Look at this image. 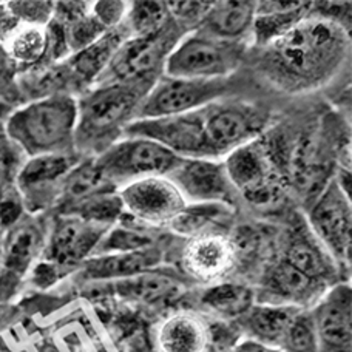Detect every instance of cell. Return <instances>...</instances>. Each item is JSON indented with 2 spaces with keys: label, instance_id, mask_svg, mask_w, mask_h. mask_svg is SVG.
I'll return each mask as SVG.
<instances>
[{
  "label": "cell",
  "instance_id": "cell-1",
  "mask_svg": "<svg viewBox=\"0 0 352 352\" xmlns=\"http://www.w3.org/2000/svg\"><path fill=\"white\" fill-rule=\"evenodd\" d=\"M349 50V28L309 10L291 31L258 50L256 68L281 91L307 93L322 88L342 70Z\"/></svg>",
  "mask_w": 352,
  "mask_h": 352
},
{
  "label": "cell",
  "instance_id": "cell-2",
  "mask_svg": "<svg viewBox=\"0 0 352 352\" xmlns=\"http://www.w3.org/2000/svg\"><path fill=\"white\" fill-rule=\"evenodd\" d=\"M152 82L93 85L78 96V124L74 152L80 158H96L122 140L136 119Z\"/></svg>",
  "mask_w": 352,
  "mask_h": 352
},
{
  "label": "cell",
  "instance_id": "cell-3",
  "mask_svg": "<svg viewBox=\"0 0 352 352\" xmlns=\"http://www.w3.org/2000/svg\"><path fill=\"white\" fill-rule=\"evenodd\" d=\"M78 96L56 93L31 99L6 116L3 135L25 158L41 155L76 153Z\"/></svg>",
  "mask_w": 352,
  "mask_h": 352
},
{
  "label": "cell",
  "instance_id": "cell-4",
  "mask_svg": "<svg viewBox=\"0 0 352 352\" xmlns=\"http://www.w3.org/2000/svg\"><path fill=\"white\" fill-rule=\"evenodd\" d=\"M184 34H187L186 31L170 19L164 28L153 34L130 37L115 53L93 85L155 84L164 74L167 56Z\"/></svg>",
  "mask_w": 352,
  "mask_h": 352
},
{
  "label": "cell",
  "instance_id": "cell-5",
  "mask_svg": "<svg viewBox=\"0 0 352 352\" xmlns=\"http://www.w3.org/2000/svg\"><path fill=\"white\" fill-rule=\"evenodd\" d=\"M246 42H229L193 30L167 56L164 76L181 79H229L246 54Z\"/></svg>",
  "mask_w": 352,
  "mask_h": 352
},
{
  "label": "cell",
  "instance_id": "cell-6",
  "mask_svg": "<svg viewBox=\"0 0 352 352\" xmlns=\"http://www.w3.org/2000/svg\"><path fill=\"white\" fill-rule=\"evenodd\" d=\"M182 158L146 138L125 136L94 158L104 178L115 188L152 176H167Z\"/></svg>",
  "mask_w": 352,
  "mask_h": 352
},
{
  "label": "cell",
  "instance_id": "cell-7",
  "mask_svg": "<svg viewBox=\"0 0 352 352\" xmlns=\"http://www.w3.org/2000/svg\"><path fill=\"white\" fill-rule=\"evenodd\" d=\"M223 162L236 195L250 204L267 206L280 197L281 173L261 136L234 150Z\"/></svg>",
  "mask_w": 352,
  "mask_h": 352
},
{
  "label": "cell",
  "instance_id": "cell-8",
  "mask_svg": "<svg viewBox=\"0 0 352 352\" xmlns=\"http://www.w3.org/2000/svg\"><path fill=\"white\" fill-rule=\"evenodd\" d=\"M307 228L320 244L342 267H349L352 252V206L346 190L336 176L317 195L309 213Z\"/></svg>",
  "mask_w": 352,
  "mask_h": 352
},
{
  "label": "cell",
  "instance_id": "cell-9",
  "mask_svg": "<svg viewBox=\"0 0 352 352\" xmlns=\"http://www.w3.org/2000/svg\"><path fill=\"white\" fill-rule=\"evenodd\" d=\"M228 91L229 79L199 80L162 74L144 98L135 121L184 115L221 100Z\"/></svg>",
  "mask_w": 352,
  "mask_h": 352
},
{
  "label": "cell",
  "instance_id": "cell-10",
  "mask_svg": "<svg viewBox=\"0 0 352 352\" xmlns=\"http://www.w3.org/2000/svg\"><path fill=\"white\" fill-rule=\"evenodd\" d=\"M109 229L76 215L53 213L45 252L39 261L48 264L59 276L78 270L93 255Z\"/></svg>",
  "mask_w": 352,
  "mask_h": 352
},
{
  "label": "cell",
  "instance_id": "cell-11",
  "mask_svg": "<svg viewBox=\"0 0 352 352\" xmlns=\"http://www.w3.org/2000/svg\"><path fill=\"white\" fill-rule=\"evenodd\" d=\"M82 160L78 153L41 155L25 158L16 175V186L27 213L39 215L54 209L67 173Z\"/></svg>",
  "mask_w": 352,
  "mask_h": 352
},
{
  "label": "cell",
  "instance_id": "cell-12",
  "mask_svg": "<svg viewBox=\"0 0 352 352\" xmlns=\"http://www.w3.org/2000/svg\"><path fill=\"white\" fill-rule=\"evenodd\" d=\"M125 215L147 228H167L187 203L166 176L138 179L118 190Z\"/></svg>",
  "mask_w": 352,
  "mask_h": 352
},
{
  "label": "cell",
  "instance_id": "cell-13",
  "mask_svg": "<svg viewBox=\"0 0 352 352\" xmlns=\"http://www.w3.org/2000/svg\"><path fill=\"white\" fill-rule=\"evenodd\" d=\"M166 178L178 188L187 204H228L234 207L238 195L219 160H184Z\"/></svg>",
  "mask_w": 352,
  "mask_h": 352
},
{
  "label": "cell",
  "instance_id": "cell-14",
  "mask_svg": "<svg viewBox=\"0 0 352 352\" xmlns=\"http://www.w3.org/2000/svg\"><path fill=\"white\" fill-rule=\"evenodd\" d=\"M311 312L320 352H352V291L348 281L332 285Z\"/></svg>",
  "mask_w": 352,
  "mask_h": 352
},
{
  "label": "cell",
  "instance_id": "cell-15",
  "mask_svg": "<svg viewBox=\"0 0 352 352\" xmlns=\"http://www.w3.org/2000/svg\"><path fill=\"white\" fill-rule=\"evenodd\" d=\"M50 221L48 213H25L2 234V266L25 278L45 252Z\"/></svg>",
  "mask_w": 352,
  "mask_h": 352
},
{
  "label": "cell",
  "instance_id": "cell-16",
  "mask_svg": "<svg viewBox=\"0 0 352 352\" xmlns=\"http://www.w3.org/2000/svg\"><path fill=\"white\" fill-rule=\"evenodd\" d=\"M331 286L316 281L301 274L283 258L276 260L266 269L261 280V291L255 294L256 303L295 306L307 309Z\"/></svg>",
  "mask_w": 352,
  "mask_h": 352
},
{
  "label": "cell",
  "instance_id": "cell-17",
  "mask_svg": "<svg viewBox=\"0 0 352 352\" xmlns=\"http://www.w3.org/2000/svg\"><path fill=\"white\" fill-rule=\"evenodd\" d=\"M181 263L190 278L201 283L218 281L234 267V243L215 232L188 238L182 249Z\"/></svg>",
  "mask_w": 352,
  "mask_h": 352
},
{
  "label": "cell",
  "instance_id": "cell-18",
  "mask_svg": "<svg viewBox=\"0 0 352 352\" xmlns=\"http://www.w3.org/2000/svg\"><path fill=\"white\" fill-rule=\"evenodd\" d=\"M130 37L129 28L122 23L118 28L107 31L102 37H99L96 42L84 48L82 52L70 56L64 62H59L67 74L72 93L73 90H80L82 93L96 82L100 73L110 64L113 56Z\"/></svg>",
  "mask_w": 352,
  "mask_h": 352
},
{
  "label": "cell",
  "instance_id": "cell-19",
  "mask_svg": "<svg viewBox=\"0 0 352 352\" xmlns=\"http://www.w3.org/2000/svg\"><path fill=\"white\" fill-rule=\"evenodd\" d=\"M162 250L155 246L129 254L93 255L78 269L82 281H119L161 266Z\"/></svg>",
  "mask_w": 352,
  "mask_h": 352
},
{
  "label": "cell",
  "instance_id": "cell-20",
  "mask_svg": "<svg viewBox=\"0 0 352 352\" xmlns=\"http://www.w3.org/2000/svg\"><path fill=\"white\" fill-rule=\"evenodd\" d=\"M283 260L287 261L292 267L300 270L309 278L323 283L329 286V283L336 285L338 274V264L328 254L320 241L314 236L309 228L295 229L283 250Z\"/></svg>",
  "mask_w": 352,
  "mask_h": 352
},
{
  "label": "cell",
  "instance_id": "cell-21",
  "mask_svg": "<svg viewBox=\"0 0 352 352\" xmlns=\"http://www.w3.org/2000/svg\"><path fill=\"white\" fill-rule=\"evenodd\" d=\"M312 2H280L266 0L256 2V14L252 25V43L255 48H264L280 39L287 31L309 14Z\"/></svg>",
  "mask_w": 352,
  "mask_h": 352
},
{
  "label": "cell",
  "instance_id": "cell-22",
  "mask_svg": "<svg viewBox=\"0 0 352 352\" xmlns=\"http://www.w3.org/2000/svg\"><path fill=\"white\" fill-rule=\"evenodd\" d=\"M255 14L256 2H213L197 30L221 41L246 42Z\"/></svg>",
  "mask_w": 352,
  "mask_h": 352
},
{
  "label": "cell",
  "instance_id": "cell-23",
  "mask_svg": "<svg viewBox=\"0 0 352 352\" xmlns=\"http://www.w3.org/2000/svg\"><path fill=\"white\" fill-rule=\"evenodd\" d=\"M300 309L301 307L295 306L256 303L255 301V305L241 318H238V324L246 338L280 349L286 329Z\"/></svg>",
  "mask_w": 352,
  "mask_h": 352
},
{
  "label": "cell",
  "instance_id": "cell-24",
  "mask_svg": "<svg viewBox=\"0 0 352 352\" xmlns=\"http://www.w3.org/2000/svg\"><path fill=\"white\" fill-rule=\"evenodd\" d=\"M118 190L100 173L94 158H82L62 181L53 213H65L100 192Z\"/></svg>",
  "mask_w": 352,
  "mask_h": 352
},
{
  "label": "cell",
  "instance_id": "cell-25",
  "mask_svg": "<svg viewBox=\"0 0 352 352\" xmlns=\"http://www.w3.org/2000/svg\"><path fill=\"white\" fill-rule=\"evenodd\" d=\"M161 352H206L209 329L192 312H176L162 322L158 332Z\"/></svg>",
  "mask_w": 352,
  "mask_h": 352
},
{
  "label": "cell",
  "instance_id": "cell-26",
  "mask_svg": "<svg viewBox=\"0 0 352 352\" xmlns=\"http://www.w3.org/2000/svg\"><path fill=\"white\" fill-rule=\"evenodd\" d=\"M2 48L6 59L19 70L33 72L45 67L48 65V30L21 23Z\"/></svg>",
  "mask_w": 352,
  "mask_h": 352
},
{
  "label": "cell",
  "instance_id": "cell-27",
  "mask_svg": "<svg viewBox=\"0 0 352 352\" xmlns=\"http://www.w3.org/2000/svg\"><path fill=\"white\" fill-rule=\"evenodd\" d=\"M113 287H115L119 297L152 305L178 294L181 280L178 276L156 267L147 270V272L130 276V278L113 281Z\"/></svg>",
  "mask_w": 352,
  "mask_h": 352
},
{
  "label": "cell",
  "instance_id": "cell-28",
  "mask_svg": "<svg viewBox=\"0 0 352 352\" xmlns=\"http://www.w3.org/2000/svg\"><path fill=\"white\" fill-rule=\"evenodd\" d=\"M155 246H158V244H156V236L152 232V228H147V226L135 221L133 218L125 219L122 217L100 238L93 255L129 254Z\"/></svg>",
  "mask_w": 352,
  "mask_h": 352
},
{
  "label": "cell",
  "instance_id": "cell-29",
  "mask_svg": "<svg viewBox=\"0 0 352 352\" xmlns=\"http://www.w3.org/2000/svg\"><path fill=\"white\" fill-rule=\"evenodd\" d=\"M255 291L241 283L223 281L209 286L201 297L207 309L218 317L238 320L255 305Z\"/></svg>",
  "mask_w": 352,
  "mask_h": 352
},
{
  "label": "cell",
  "instance_id": "cell-30",
  "mask_svg": "<svg viewBox=\"0 0 352 352\" xmlns=\"http://www.w3.org/2000/svg\"><path fill=\"white\" fill-rule=\"evenodd\" d=\"M234 207L228 204H187L178 215H176L167 229L173 234L193 238L207 234V229L221 219H228Z\"/></svg>",
  "mask_w": 352,
  "mask_h": 352
},
{
  "label": "cell",
  "instance_id": "cell-31",
  "mask_svg": "<svg viewBox=\"0 0 352 352\" xmlns=\"http://www.w3.org/2000/svg\"><path fill=\"white\" fill-rule=\"evenodd\" d=\"M60 215H76L90 223L111 228L125 215V212L118 190H107L82 201Z\"/></svg>",
  "mask_w": 352,
  "mask_h": 352
},
{
  "label": "cell",
  "instance_id": "cell-32",
  "mask_svg": "<svg viewBox=\"0 0 352 352\" xmlns=\"http://www.w3.org/2000/svg\"><path fill=\"white\" fill-rule=\"evenodd\" d=\"M167 2H129L125 27L131 37L153 34L170 22Z\"/></svg>",
  "mask_w": 352,
  "mask_h": 352
},
{
  "label": "cell",
  "instance_id": "cell-33",
  "mask_svg": "<svg viewBox=\"0 0 352 352\" xmlns=\"http://www.w3.org/2000/svg\"><path fill=\"white\" fill-rule=\"evenodd\" d=\"M283 352H320L316 323L311 307L300 309L292 318L280 344Z\"/></svg>",
  "mask_w": 352,
  "mask_h": 352
},
{
  "label": "cell",
  "instance_id": "cell-34",
  "mask_svg": "<svg viewBox=\"0 0 352 352\" xmlns=\"http://www.w3.org/2000/svg\"><path fill=\"white\" fill-rule=\"evenodd\" d=\"M60 25L62 28H64L65 43L70 56L82 52L87 47H90L91 43L96 42L99 37H102L107 31H109L96 21V17H94L91 12L84 17L76 19V21Z\"/></svg>",
  "mask_w": 352,
  "mask_h": 352
},
{
  "label": "cell",
  "instance_id": "cell-35",
  "mask_svg": "<svg viewBox=\"0 0 352 352\" xmlns=\"http://www.w3.org/2000/svg\"><path fill=\"white\" fill-rule=\"evenodd\" d=\"M5 5L22 25L48 27L54 16V2H5Z\"/></svg>",
  "mask_w": 352,
  "mask_h": 352
},
{
  "label": "cell",
  "instance_id": "cell-36",
  "mask_svg": "<svg viewBox=\"0 0 352 352\" xmlns=\"http://www.w3.org/2000/svg\"><path fill=\"white\" fill-rule=\"evenodd\" d=\"M212 3L213 2H167V10L173 21L186 33H190L199 27Z\"/></svg>",
  "mask_w": 352,
  "mask_h": 352
},
{
  "label": "cell",
  "instance_id": "cell-37",
  "mask_svg": "<svg viewBox=\"0 0 352 352\" xmlns=\"http://www.w3.org/2000/svg\"><path fill=\"white\" fill-rule=\"evenodd\" d=\"M25 213L27 209H25L23 198L16 182H12L0 192V234L14 226Z\"/></svg>",
  "mask_w": 352,
  "mask_h": 352
},
{
  "label": "cell",
  "instance_id": "cell-38",
  "mask_svg": "<svg viewBox=\"0 0 352 352\" xmlns=\"http://www.w3.org/2000/svg\"><path fill=\"white\" fill-rule=\"evenodd\" d=\"M23 161L25 156L21 150L6 140L2 131L0 133V192L16 181V175Z\"/></svg>",
  "mask_w": 352,
  "mask_h": 352
},
{
  "label": "cell",
  "instance_id": "cell-39",
  "mask_svg": "<svg viewBox=\"0 0 352 352\" xmlns=\"http://www.w3.org/2000/svg\"><path fill=\"white\" fill-rule=\"evenodd\" d=\"M129 2H93L91 14L105 30L118 28L125 21Z\"/></svg>",
  "mask_w": 352,
  "mask_h": 352
},
{
  "label": "cell",
  "instance_id": "cell-40",
  "mask_svg": "<svg viewBox=\"0 0 352 352\" xmlns=\"http://www.w3.org/2000/svg\"><path fill=\"white\" fill-rule=\"evenodd\" d=\"M23 278L0 264V306L8 305L16 297Z\"/></svg>",
  "mask_w": 352,
  "mask_h": 352
},
{
  "label": "cell",
  "instance_id": "cell-41",
  "mask_svg": "<svg viewBox=\"0 0 352 352\" xmlns=\"http://www.w3.org/2000/svg\"><path fill=\"white\" fill-rule=\"evenodd\" d=\"M230 352H283L278 348L267 346V344L258 343L255 340H250V338L243 337L241 340H238Z\"/></svg>",
  "mask_w": 352,
  "mask_h": 352
},
{
  "label": "cell",
  "instance_id": "cell-42",
  "mask_svg": "<svg viewBox=\"0 0 352 352\" xmlns=\"http://www.w3.org/2000/svg\"><path fill=\"white\" fill-rule=\"evenodd\" d=\"M0 264H2V234H0Z\"/></svg>",
  "mask_w": 352,
  "mask_h": 352
},
{
  "label": "cell",
  "instance_id": "cell-43",
  "mask_svg": "<svg viewBox=\"0 0 352 352\" xmlns=\"http://www.w3.org/2000/svg\"><path fill=\"white\" fill-rule=\"evenodd\" d=\"M206 352H209V348H207V351Z\"/></svg>",
  "mask_w": 352,
  "mask_h": 352
}]
</instances>
